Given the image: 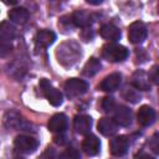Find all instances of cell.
I'll list each match as a JSON object with an SVG mask.
<instances>
[{"mask_svg":"<svg viewBox=\"0 0 159 159\" xmlns=\"http://www.w3.org/2000/svg\"><path fill=\"white\" fill-rule=\"evenodd\" d=\"M102 56L109 62H120L128 57V50L119 43L109 42L102 47Z\"/></svg>","mask_w":159,"mask_h":159,"instance_id":"1","label":"cell"},{"mask_svg":"<svg viewBox=\"0 0 159 159\" xmlns=\"http://www.w3.org/2000/svg\"><path fill=\"white\" fill-rule=\"evenodd\" d=\"M40 88H41V92L42 94L46 97V99L50 102V104H52L53 107H58L62 104V93L56 89L55 87H52V84L46 80V78H42L40 80V83H39Z\"/></svg>","mask_w":159,"mask_h":159,"instance_id":"2","label":"cell"},{"mask_svg":"<svg viewBox=\"0 0 159 159\" xmlns=\"http://www.w3.org/2000/svg\"><path fill=\"white\" fill-rule=\"evenodd\" d=\"M87 89H88V83L80 78H70L65 82V91L70 98L82 96L87 92Z\"/></svg>","mask_w":159,"mask_h":159,"instance_id":"3","label":"cell"},{"mask_svg":"<svg viewBox=\"0 0 159 159\" xmlns=\"http://www.w3.org/2000/svg\"><path fill=\"white\" fill-rule=\"evenodd\" d=\"M39 145V142L30 137V135H26V134H20L15 138L14 140V147L16 150L21 152V153H25V154H29V153H32L35 152V149L37 148Z\"/></svg>","mask_w":159,"mask_h":159,"instance_id":"4","label":"cell"},{"mask_svg":"<svg viewBox=\"0 0 159 159\" xmlns=\"http://www.w3.org/2000/svg\"><path fill=\"white\" fill-rule=\"evenodd\" d=\"M148 35L147 26L142 21H135L128 27V39L132 43H142Z\"/></svg>","mask_w":159,"mask_h":159,"instance_id":"5","label":"cell"},{"mask_svg":"<svg viewBox=\"0 0 159 159\" xmlns=\"http://www.w3.org/2000/svg\"><path fill=\"white\" fill-rule=\"evenodd\" d=\"M82 149L88 157H94L99 153L101 142L94 134H87L82 142Z\"/></svg>","mask_w":159,"mask_h":159,"instance_id":"6","label":"cell"},{"mask_svg":"<svg viewBox=\"0 0 159 159\" xmlns=\"http://www.w3.org/2000/svg\"><path fill=\"white\" fill-rule=\"evenodd\" d=\"M129 147V140L125 135H118L116 138H113L111 140L109 148H111V153L116 157H122L127 153Z\"/></svg>","mask_w":159,"mask_h":159,"instance_id":"7","label":"cell"},{"mask_svg":"<svg viewBox=\"0 0 159 159\" xmlns=\"http://www.w3.org/2000/svg\"><path fill=\"white\" fill-rule=\"evenodd\" d=\"M120 82H122V76H120V73L114 72V73H111L109 76L104 77L103 81L99 83L98 88H99L101 91H104V92H113V91H116V89L119 87Z\"/></svg>","mask_w":159,"mask_h":159,"instance_id":"8","label":"cell"},{"mask_svg":"<svg viewBox=\"0 0 159 159\" xmlns=\"http://www.w3.org/2000/svg\"><path fill=\"white\" fill-rule=\"evenodd\" d=\"M48 129L53 133H63L66 127H67V118L63 113H56L53 114L50 120H48V124H47Z\"/></svg>","mask_w":159,"mask_h":159,"instance_id":"9","label":"cell"},{"mask_svg":"<svg viewBox=\"0 0 159 159\" xmlns=\"http://www.w3.org/2000/svg\"><path fill=\"white\" fill-rule=\"evenodd\" d=\"M137 119H138V123L143 127L152 125L155 119V112L149 106H142L137 113Z\"/></svg>","mask_w":159,"mask_h":159,"instance_id":"10","label":"cell"},{"mask_svg":"<svg viewBox=\"0 0 159 159\" xmlns=\"http://www.w3.org/2000/svg\"><path fill=\"white\" fill-rule=\"evenodd\" d=\"M73 127L80 134H88L92 127V118L86 114H77L73 119Z\"/></svg>","mask_w":159,"mask_h":159,"instance_id":"11","label":"cell"},{"mask_svg":"<svg viewBox=\"0 0 159 159\" xmlns=\"http://www.w3.org/2000/svg\"><path fill=\"white\" fill-rule=\"evenodd\" d=\"M114 122L118 125L128 127L132 123V111L125 106H119L114 112Z\"/></svg>","mask_w":159,"mask_h":159,"instance_id":"12","label":"cell"},{"mask_svg":"<svg viewBox=\"0 0 159 159\" xmlns=\"http://www.w3.org/2000/svg\"><path fill=\"white\" fill-rule=\"evenodd\" d=\"M117 128H118V124L114 122V119H111V118H101L98 124H97V129L101 134L106 135V137H109V135H113L117 133Z\"/></svg>","mask_w":159,"mask_h":159,"instance_id":"13","label":"cell"},{"mask_svg":"<svg viewBox=\"0 0 159 159\" xmlns=\"http://www.w3.org/2000/svg\"><path fill=\"white\" fill-rule=\"evenodd\" d=\"M130 83L134 86L135 89H143V91H148L149 89V75H147L144 71L138 70L133 73L132 76V81Z\"/></svg>","mask_w":159,"mask_h":159,"instance_id":"14","label":"cell"},{"mask_svg":"<svg viewBox=\"0 0 159 159\" xmlns=\"http://www.w3.org/2000/svg\"><path fill=\"white\" fill-rule=\"evenodd\" d=\"M56 40V35L53 31H50V30H40L37 31L36 36H35V42L37 46L40 47H48L50 45H52Z\"/></svg>","mask_w":159,"mask_h":159,"instance_id":"15","label":"cell"},{"mask_svg":"<svg viewBox=\"0 0 159 159\" xmlns=\"http://www.w3.org/2000/svg\"><path fill=\"white\" fill-rule=\"evenodd\" d=\"M99 34L103 39L106 40H109V41H117L120 39L122 34H120V30L114 26L113 24H104L101 26L99 29Z\"/></svg>","mask_w":159,"mask_h":159,"instance_id":"16","label":"cell"},{"mask_svg":"<svg viewBox=\"0 0 159 159\" xmlns=\"http://www.w3.org/2000/svg\"><path fill=\"white\" fill-rule=\"evenodd\" d=\"M72 22L78 27L87 29L92 22V15L84 10H77L72 14Z\"/></svg>","mask_w":159,"mask_h":159,"instance_id":"17","label":"cell"},{"mask_svg":"<svg viewBox=\"0 0 159 159\" xmlns=\"http://www.w3.org/2000/svg\"><path fill=\"white\" fill-rule=\"evenodd\" d=\"M15 34V29L12 25H10L9 22L4 21L0 25V40H1V45H10V41L12 40Z\"/></svg>","mask_w":159,"mask_h":159,"instance_id":"18","label":"cell"},{"mask_svg":"<svg viewBox=\"0 0 159 159\" xmlns=\"http://www.w3.org/2000/svg\"><path fill=\"white\" fill-rule=\"evenodd\" d=\"M30 14L25 7H15L9 11V19L16 24H24L27 21Z\"/></svg>","mask_w":159,"mask_h":159,"instance_id":"19","label":"cell"},{"mask_svg":"<svg viewBox=\"0 0 159 159\" xmlns=\"http://www.w3.org/2000/svg\"><path fill=\"white\" fill-rule=\"evenodd\" d=\"M101 67H102V65H101L99 60H97L96 57H91L87 61V63L84 65L82 72H83V75L86 77H92V76H94L101 70Z\"/></svg>","mask_w":159,"mask_h":159,"instance_id":"20","label":"cell"},{"mask_svg":"<svg viewBox=\"0 0 159 159\" xmlns=\"http://www.w3.org/2000/svg\"><path fill=\"white\" fill-rule=\"evenodd\" d=\"M21 117L16 112H7L4 117V123L7 128H17L20 127Z\"/></svg>","mask_w":159,"mask_h":159,"instance_id":"21","label":"cell"},{"mask_svg":"<svg viewBox=\"0 0 159 159\" xmlns=\"http://www.w3.org/2000/svg\"><path fill=\"white\" fill-rule=\"evenodd\" d=\"M101 107H102L103 112H106V113L112 112L116 108V101H114V98L112 96H106L102 99V102H101Z\"/></svg>","mask_w":159,"mask_h":159,"instance_id":"22","label":"cell"},{"mask_svg":"<svg viewBox=\"0 0 159 159\" xmlns=\"http://www.w3.org/2000/svg\"><path fill=\"white\" fill-rule=\"evenodd\" d=\"M58 159H81V154L75 148H67L65 152L60 154Z\"/></svg>","mask_w":159,"mask_h":159,"instance_id":"23","label":"cell"},{"mask_svg":"<svg viewBox=\"0 0 159 159\" xmlns=\"http://www.w3.org/2000/svg\"><path fill=\"white\" fill-rule=\"evenodd\" d=\"M124 98L127 101H130L132 103H137L138 101H140V94L134 88H127L124 92Z\"/></svg>","mask_w":159,"mask_h":159,"instance_id":"24","label":"cell"},{"mask_svg":"<svg viewBox=\"0 0 159 159\" xmlns=\"http://www.w3.org/2000/svg\"><path fill=\"white\" fill-rule=\"evenodd\" d=\"M148 144H149V148H150L155 154L159 155V132L154 133V134L150 137Z\"/></svg>","mask_w":159,"mask_h":159,"instance_id":"25","label":"cell"},{"mask_svg":"<svg viewBox=\"0 0 159 159\" xmlns=\"http://www.w3.org/2000/svg\"><path fill=\"white\" fill-rule=\"evenodd\" d=\"M149 80L155 83V84H159V66H154L149 73Z\"/></svg>","mask_w":159,"mask_h":159,"instance_id":"26","label":"cell"},{"mask_svg":"<svg viewBox=\"0 0 159 159\" xmlns=\"http://www.w3.org/2000/svg\"><path fill=\"white\" fill-rule=\"evenodd\" d=\"M53 158H55V150L52 148H47L41 157V159H53Z\"/></svg>","mask_w":159,"mask_h":159,"instance_id":"27","label":"cell"},{"mask_svg":"<svg viewBox=\"0 0 159 159\" xmlns=\"http://www.w3.org/2000/svg\"><path fill=\"white\" fill-rule=\"evenodd\" d=\"M61 134H62V133H60V135H56V137L53 138L57 144H65V143H66V138H65L63 135H61Z\"/></svg>","mask_w":159,"mask_h":159,"instance_id":"28","label":"cell"},{"mask_svg":"<svg viewBox=\"0 0 159 159\" xmlns=\"http://www.w3.org/2000/svg\"><path fill=\"white\" fill-rule=\"evenodd\" d=\"M137 159H155V158H153V157H150L149 154H145V153H142V154H139V155L137 157Z\"/></svg>","mask_w":159,"mask_h":159,"instance_id":"29","label":"cell"},{"mask_svg":"<svg viewBox=\"0 0 159 159\" xmlns=\"http://www.w3.org/2000/svg\"><path fill=\"white\" fill-rule=\"evenodd\" d=\"M88 4H92V5H99L102 4V0H87Z\"/></svg>","mask_w":159,"mask_h":159,"instance_id":"30","label":"cell"},{"mask_svg":"<svg viewBox=\"0 0 159 159\" xmlns=\"http://www.w3.org/2000/svg\"><path fill=\"white\" fill-rule=\"evenodd\" d=\"M16 159H22V158H16Z\"/></svg>","mask_w":159,"mask_h":159,"instance_id":"31","label":"cell"}]
</instances>
